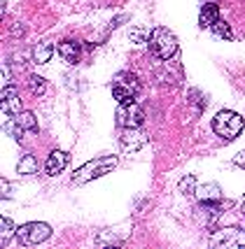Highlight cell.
<instances>
[{"instance_id": "cell-1", "label": "cell", "mask_w": 245, "mask_h": 249, "mask_svg": "<svg viewBox=\"0 0 245 249\" xmlns=\"http://www.w3.org/2000/svg\"><path fill=\"white\" fill-rule=\"evenodd\" d=\"M117 165H119L117 156H101V159H94V161L84 163L82 168L75 170L73 184H86V182H91V179H98V177H103V175L112 173Z\"/></svg>"}, {"instance_id": "cell-2", "label": "cell", "mask_w": 245, "mask_h": 249, "mask_svg": "<svg viewBox=\"0 0 245 249\" xmlns=\"http://www.w3.org/2000/svg\"><path fill=\"white\" fill-rule=\"evenodd\" d=\"M147 47H149V52H152V56L168 61V58H173V56L178 54V37L168 28L157 26L154 31H149Z\"/></svg>"}, {"instance_id": "cell-3", "label": "cell", "mask_w": 245, "mask_h": 249, "mask_svg": "<svg viewBox=\"0 0 245 249\" xmlns=\"http://www.w3.org/2000/svg\"><path fill=\"white\" fill-rule=\"evenodd\" d=\"M243 117L241 114H236L231 109H222V112H217V117L213 119V130L224 138V140H236L241 133H243Z\"/></svg>"}, {"instance_id": "cell-4", "label": "cell", "mask_w": 245, "mask_h": 249, "mask_svg": "<svg viewBox=\"0 0 245 249\" xmlns=\"http://www.w3.org/2000/svg\"><path fill=\"white\" fill-rule=\"evenodd\" d=\"M138 91H140V82H138V77L131 75V72H122L112 82V96H115V100H117L119 105L136 103Z\"/></svg>"}, {"instance_id": "cell-5", "label": "cell", "mask_w": 245, "mask_h": 249, "mask_svg": "<svg viewBox=\"0 0 245 249\" xmlns=\"http://www.w3.org/2000/svg\"><path fill=\"white\" fill-rule=\"evenodd\" d=\"M49 235H52V228L42 221H28L17 228V238L21 245H40L44 240H49Z\"/></svg>"}, {"instance_id": "cell-6", "label": "cell", "mask_w": 245, "mask_h": 249, "mask_svg": "<svg viewBox=\"0 0 245 249\" xmlns=\"http://www.w3.org/2000/svg\"><path fill=\"white\" fill-rule=\"evenodd\" d=\"M210 245L220 249H245V231L241 228H220L210 238Z\"/></svg>"}, {"instance_id": "cell-7", "label": "cell", "mask_w": 245, "mask_h": 249, "mask_svg": "<svg viewBox=\"0 0 245 249\" xmlns=\"http://www.w3.org/2000/svg\"><path fill=\"white\" fill-rule=\"evenodd\" d=\"M145 121V112L138 103H128V105H119L117 109V124L122 128H140Z\"/></svg>"}, {"instance_id": "cell-8", "label": "cell", "mask_w": 245, "mask_h": 249, "mask_svg": "<svg viewBox=\"0 0 245 249\" xmlns=\"http://www.w3.org/2000/svg\"><path fill=\"white\" fill-rule=\"evenodd\" d=\"M2 112L5 114H19L21 112V100H19V93L12 84L2 87Z\"/></svg>"}, {"instance_id": "cell-9", "label": "cell", "mask_w": 245, "mask_h": 249, "mask_svg": "<svg viewBox=\"0 0 245 249\" xmlns=\"http://www.w3.org/2000/svg\"><path fill=\"white\" fill-rule=\"evenodd\" d=\"M65 165H68V154L61 152V149H56V152L49 154V159L44 163V173L49 175V177H54V175L63 173Z\"/></svg>"}, {"instance_id": "cell-10", "label": "cell", "mask_w": 245, "mask_h": 249, "mask_svg": "<svg viewBox=\"0 0 245 249\" xmlns=\"http://www.w3.org/2000/svg\"><path fill=\"white\" fill-rule=\"evenodd\" d=\"M59 54L61 58H65L68 63H80V58H82V44L73 42V40H65V42H59Z\"/></svg>"}, {"instance_id": "cell-11", "label": "cell", "mask_w": 245, "mask_h": 249, "mask_svg": "<svg viewBox=\"0 0 245 249\" xmlns=\"http://www.w3.org/2000/svg\"><path fill=\"white\" fill-rule=\"evenodd\" d=\"M220 19V7L215 2H205L201 7V14H199V26L201 28H213V23Z\"/></svg>"}, {"instance_id": "cell-12", "label": "cell", "mask_w": 245, "mask_h": 249, "mask_svg": "<svg viewBox=\"0 0 245 249\" xmlns=\"http://www.w3.org/2000/svg\"><path fill=\"white\" fill-rule=\"evenodd\" d=\"M196 198L201 200V203H205V200H220V196H222V191H220V186L213 184V182H208V184H201L196 186Z\"/></svg>"}, {"instance_id": "cell-13", "label": "cell", "mask_w": 245, "mask_h": 249, "mask_svg": "<svg viewBox=\"0 0 245 249\" xmlns=\"http://www.w3.org/2000/svg\"><path fill=\"white\" fill-rule=\"evenodd\" d=\"M52 54H54L52 42H38L35 47H33V61L40 63V65L47 63V61L52 58Z\"/></svg>"}, {"instance_id": "cell-14", "label": "cell", "mask_w": 245, "mask_h": 249, "mask_svg": "<svg viewBox=\"0 0 245 249\" xmlns=\"http://www.w3.org/2000/svg\"><path fill=\"white\" fill-rule=\"evenodd\" d=\"M12 235H17V228L12 224V219L0 217V242H2V247L12 240Z\"/></svg>"}, {"instance_id": "cell-15", "label": "cell", "mask_w": 245, "mask_h": 249, "mask_svg": "<svg viewBox=\"0 0 245 249\" xmlns=\"http://www.w3.org/2000/svg\"><path fill=\"white\" fill-rule=\"evenodd\" d=\"M38 170V163H35V159H33L31 154H26L21 161L17 163V173L19 175H33Z\"/></svg>"}, {"instance_id": "cell-16", "label": "cell", "mask_w": 245, "mask_h": 249, "mask_svg": "<svg viewBox=\"0 0 245 249\" xmlns=\"http://www.w3.org/2000/svg\"><path fill=\"white\" fill-rule=\"evenodd\" d=\"M17 124H19L23 130H38V121H35V117H33L31 112H23V109L17 114Z\"/></svg>"}, {"instance_id": "cell-17", "label": "cell", "mask_w": 245, "mask_h": 249, "mask_svg": "<svg viewBox=\"0 0 245 249\" xmlns=\"http://www.w3.org/2000/svg\"><path fill=\"white\" fill-rule=\"evenodd\" d=\"M213 33H215V35H220V37H224V40H234L231 26H229L226 21H222V19H217V21L213 23Z\"/></svg>"}, {"instance_id": "cell-18", "label": "cell", "mask_w": 245, "mask_h": 249, "mask_svg": "<svg viewBox=\"0 0 245 249\" xmlns=\"http://www.w3.org/2000/svg\"><path fill=\"white\" fill-rule=\"evenodd\" d=\"M178 189H180L184 196H194V194H196V177H194V175H187V177H182L180 184H178Z\"/></svg>"}, {"instance_id": "cell-19", "label": "cell", "mask_w": 245, "mask_h": 249, "mask_svg": "<svg viewBox=\"0 0 245 249\" xmlns=\"http://www.w3.org/2000/svg\"><path fill=\"white\" fill-rule=\"evenodd\" d=\"M28 87H31V91L35 93V96H42L44 91H47V84H44V79H42V77H38V75H33V77H31Z\"/></svg>"}, {"instance_id": "cell-20", "label": "cell", "mask_w": 245, "mask_h": 249, "mask_svg": "<svg viewBox=\"0 0 245 249\" xmlns=\"http://www.w3.org/2000/svg\"><path fill=\"white\" fill-rule=\"evenodd\" d=\"M131 40H133V42H147L149 40V33L147 31H131Z\"/></svg>"}, {"instance_id": "cell-21", "label": "cell", "mask_w": 245, "mask_h": 249, "mask_svg": "<svg viewBox=\"0 0 245 249\" xmlns=\"http://www.w3.org/2000/svg\"><path fill=\"white\" fill-rule=\"evenodd\" d=\"M234 165H238V168H243V170H245V152L236 154V156H234Z\"/></svg>"}, {"instance_id": "cell-22", "label": "cell", "mask_w": 245, "mask_h": 249, "mask_svg": "<svg viewBox=\"0 0 245 249\" xmlns=\"http://www.w3.org/2000/svg\"><path fill=\"white\" fill-rule=\"evenodd\" d=\"M2 87H10V70H7V63H2Z\"/></svg>"}, {"instance_id": "cell-23", "label": "cell", "mask_w": 245, "mask_h": 249, "mask_svg": "<svg viewBox=\"0 0 245 249\" xmlns=\"http://www.w3.org/2000/svg\"><path fill=\"white\" fill-rule=\"evenodd\" d=\"M0 184H2V200H5V198H10V184H7V179H0Z\"/></svg>"}, {"instance_id": "cell-24", "label": "cell", "mask_w": 245, "mask_h": 249, "mask_svg": "<svg viewBox=\"0 0 245 249\" xmlns=\"http://www.w3.org/2000/svg\"><path fill=\"white\" fill-rule=\"evenodd\" d=\"M241 212H243V214H245V200H243V207H241Z\"/></svg>"}]
</instances>
